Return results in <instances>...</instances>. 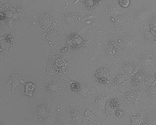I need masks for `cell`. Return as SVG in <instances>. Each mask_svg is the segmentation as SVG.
<instances>
[{
    "label": "cell",
    "mask_w": 156,
    "mask_h": 125,
    "mask_svg": "<svg viewBox=\"0 0 156 125\" xmlns=\"http://www.w3.org/2000/svg\"><path fill=\"white\" fill-rule=\"evenodd\" d=\"M83 116L87 122L92 125H107L101 119L97 116L92 110L90 109H85Z\"/></svg>",
    "instance_id": "obj_12"
},
{
    "label": "cell",
    "mask_w": 156,
    "mask_h": 125,
    "mask_svg": "<svg viewBox=\"0 0 156 125\" xmlns=\"http://www.w3.org/2000/svg\"><path fill=\"white\" fill-rule=\"evenodd\" d=\"M71 119L76 125H87V121L83 116V114L79 109L70 107L69 109Z\"/></svg>",
    "instance_id": "obj_11"
},
{
    "label": "cell",
    "mask_w": 156,
    "mask_h": 125,
    "mask_svg": "<svg viewBox=\"0 0 156 125\" xmlns=\"http://www.w3.org/2000/svg\"><path fill=\"white\" fill-rule=\"evenodd\" d=\"M123 45L126 50L133 54L139 52L144 46L141 38L138 35L129 33L125 35L123 39Z\"/></svg>",
    "instance_id": "obj_1"
},
{
    "label": "cell",
    "mask_w": 156,
    "mask_h": 125,
    "mask_svg": "<svg viewBox=\"0 0 156 125\" xmlns=\"http://www.w3.org/2000/svg\"><path fill=\"white\" fill-rule=\"evenodd\" d=\"M70 90L74 92L80 91L81 84L77 81H72L70 85Z\"/></svg>",
    "instance_id": "obj_28"
},
{
    "label": "cell",
    "mask_w": 156,
    "mask_h": 125,
    "mask_svg": "<svg viewBox=\"0 0 156 125\" xmlns=\"http://www.w3.org/2000/svg\"><path fill=\"white\" fill-rule=\"evenodd\" d=\"M126 101L131 104H136L139 101H144L141 98V93L139 90L134 88H130L124 94Z\"/></svg>",
    "instance_id": "obj_9"
},
{
    "label": "cell",
    "mask_w": 156,
    "mask_h": 125,
    "mask_svg": "<svg viewBox=\"0 0 156 125\" xmlns=\"http://www.w3.org/2000/svg\"><path fill=\"white\" fill-rule=\"evenodd\" d=\"M148 30L156 34V12L153 13L147 23Z\"/></svg>",
    "instance_id": "obj_26"
},
{
    "label": "cell",
    "mask_w": 156,
    "mask_h": 125,
    "mask_svg": "<svg viewBox=\"0 0 156 125\" xmlns=\"http://www.w3.org/2000/svg\"><path fill=\"white\" fill-rule=\"evenodd\" d=\"M35 115L38 121L41 123L47 122L51 117V110L48 105L40 103L35 107Z\"/></svg>",
    "instance_id": "obj_6"
},
{
    "label": "cell",
    "mask_w": 156,
    "mask_h": 125,
    "mask_svg": "<svg viewBox=\"0 0 156 125\" xmlns=\"http://www.w3.org/2000/svg\"><path fill=\"white\" fill-rule=\"evenodd\" d=\"M105 52L108 57L117 58L121 54V48L114 40L110 39L108 41Z\"/></svg>",
    "instance_id": "obj_8"
},
{
    "label": "cell",
    "mask_w": 156,
    "mask_h": 125,
    "mask_svg": "<svg viewBox=\"0 0 156 125\" xmlns=\"http://www.w3.org/2000/svg\"><path fill=\"white\" fill-rule=\"evenodd\" d=\"M141 125H149L146 122H145V121H144V122H143V123L141 124Z\"/></svg>",
    "instance_id": "obj_33"
},
{
    "label": "cell",
    "mask_w": 156,
    "mask_h": 125,
    "mask_svg": "<svg viewBox=\"0 0 156 125\" xmlns=\"http://www.w3.org/2000/svg\"><path fill=\"white\" fill-rule=\"evenodd\" d=\"M129 115L130 124L129 125H141L145 119V115L143 112L138 113L136 115L131 114L128 110H127Z\"/></svg>",
    "instance_id": "obj_17"
},
{
    "label": "cell",
    "mask_w": 156,
    "mask_h": 125,
    "mask_svg": "<svg viewBox=\"0 0 156 125\" xmlns=\"http://www.w3.org/2000/svg\"><path fill=\"white\" fill-rule=\"evenodd\" d=\"M108 97L107 93H101L97 96L94 100V105L99 110L105 109L106 100Z\"/></svg>",
    "instance_id": "obj_15"
},
{
    "label": "cell",
    "mask_w": 156,
    "mask_h": 125,
    "mask_svg": "<svg viewBox=\"0 0 156 125\" xmlns=\"http://www.w3.org/2000/svg\"><path fill=\"white\" fill-rule=\"evenodd\" d=\"M61 89V86L58 84L52 82L48 83L46 86V91L50 95L57 94Z\"/></svg>",
    "instance_id": "obj_24"
},
{
    "label": "cell",
    "mask_w": 156,
    "mask_h": 125,
    "mask_svg": "<svg viewBox=\"0 0 156 125\" xmlns=\"http://www.w3.org/2000/svg\"><path fill=\"white\" fill-rule=\"evenodd\" d=\"M151 78L148 75L147 70L140 68L136 73L132 76L131 82L133 88L140 90L147 85Z\"/></svg>",
    "instance_id": "obj_2"
},
{
    "label": "cell",
    "mask_w": 156,
    "mask_h": 125,
    "mask_svg": "<svg viewBox=\"0 0 156 125\" xmlns=\"http://www.w3.org/2000/svg\"><path fill=\"white\" fill-rule=\"evenodd\" d=\"M105 105L115 112L119 108H121L122 105L121 100L118 97L111 98L108 101V102H106Z\"/></svg>",
    "instance_id": "obj_25"
},
{
    "label": "cell",
    "mask_w": 156,
    "mask_h": 125,
    "mask_svg": "<svg viewBox=\"0 0 156 125\" xmlns=\"http://www.w3.org/2000/svg\"><path fill=\"white\" fill-rule=\"evenodd\" d=\"M68 45L73 49H76L84 45L85 42L82 37L77 34H72L68 38Z\"/></svg>",
    "instance_id": "obj_14"
},
{
    "label": "cell",
    "mask_w": 156,
    "mask_h": 125,
    "mask_svg": "<svg viewBox=\"0 0 156 125\" xmlns=\"http://www.w3.org/2000/svg\"><path fill=\"white\" fill-rule=\"evenodd\" d=\"M80 92L82 93V95L84 96L89 95L91 93V88H90V86L88 84L81 85Z\"/></svg>",
    "instance_id": "obj_29"
},
{
    "label": "cell",
    "mask_w": 156,
    "mask_h": 125,
    "mask_svg": "<svg viewBox=\"0 0 156 125\" xmlns=\"http://www.w3.org/2000/svg\"><path fill=\"white\" fill-rule=\"evenodd\" d=\"M58 117L56 121V125H74L62 112H57Z\"/></svg>",
    "instance_id": "obj_21"
},
{
    "label": "cell",
    "mask_w": 156,
    "mask_h": 125,
    "mask_svg": "<svg viewBox=\"0 0 156 125\" xmlns=\"http://www.w3.org/2000/svg\"><path fill=\"white\" fill-rule=\"evenodd\" d=\"M147 87L145 90V93L149 97L152 98H156V84L153 80L152 77L149 82Z\"/></svg>",
    "instance_id": "obj_20"
},
{
    "label": "cell",
    "mask_w": 156,
    "mask_h": 125,
    "mask_svg": "<svg viewBox=\"0 0 156 125\" xmlns=\"http://www.w3.org/2000/svg\"><path fill=\"white\" fill-rule=\"evenodd\" d=\"M153 13L152 9L150 6H141L133 14V20L140 25H144L147 23Z\"/></svg>",
    "instance_id": "obj_4"
},
{
    "label": "cell",
    "mask_w": 156,
    "mask_h": 125,
    "mask_svg": "<svg viewBox=\"0 0 156 125\" xmlns=\"http://www.w3.org/2000/svg\"><path fill=\"white\" fill-rule=\"evenodd\" d=\"M144 40L149 45L156 44V34L151 32L149 30L144 31Z\"/></svg>",
    "instance_id": "obj_23"
},
{
    "label": "cell",
    "mask_w": 156,
    "mask_h": 125,
    "mask_svg": "<svg viewBox=\"0 0 156 125\" xmlns=\"http://www.w3.org/2000/svg\"><path fill=\"white\" fill-rule=\"evenodd\" d=\"M126 81V74H118L115 77L112 81V84L114 87L119 88L124 86Z\"/></svg>",
    "instance_id": "obj_19"
},
{
    "label": "cell",
    "mask_w": 156,
    "mask_h": 125,
    "mask_svg": "<svg viewBox=\"0 0 156 125\" xmlns=\"http://www.w3.org/2000/svg\"><path fill=\"white\" fill-rule=\"evenodd\" d=\"M139 65L147 70L156 66V51H146L139 55Z\"/></svg>",
    "instance_id": "obj_3"
},
{
    "label": "cell",
    "mask_w": 156,
    "mask_h": 125,
    "mask_svg": "<svg viewBox=\"0 0 156 125\" xmlns=\"http://www.w3.org/2000/svg\"><path fill=\"white\" fill-rule=\"evenodd\" d=\"M9 82L11 87H12V91H14L20 84H24L23 79L21 75L18 73H14L10 76L9 78Z\"/></svg>",
    "instance_id": "obj_18"
},
{
    "label": "cell",
    "mask_w": 156,
    "mask_h": 125,
    "mask_svg": "<svg viewBox=\"0 0 156 125\" xmlns=\"http://www.w3.org/2000/svg\"><path fill=\"white\" fill-rule=\"evenodd\" d=\"M38 23L40 27L44 29H47L52 27L54 24V21L50 11L48 10L44 11L39 18Z\"/></svg>",
    "instance_id": "obj_10"
},
{
    "label": "cell",
    "mask_w": 156,
    "mask_h": 125,
    "mask_svg": "<svg viewBox=\"0 0 156 125\" xmlns=\"http://www.w3.org/2000/svg\"><path fill=\"white\" fill-rule=\"evenodd\" d=\"M115 116L117 118L122 117L124 115V112L123 110L121 109V108H119L118 109H116L115 112Z\"/></svg>",
    "instance_id": "obj_31"
},
{
    "label": "cell",
    "mask_w": 156,
    "mask_h": 125,
    "mask_svg": "<svg viewBox=\"0 0 156 125\" xmlns=\"http://www.w3.org/2000/svg\"><path fill=\"white\" fill-rule=\"evenodd\" d=\"M83 3L84 4L85 8L89 10L94 9L98 5L100 1H83Z\"/></svg>",
    "instance_id": "obj_27"
},
{
    "label": "cell",
    "mask_w": 156,
    "mask_h": 125,
    "mask_svg": "<svg viewBox=\"0 0 156 125\" xmlns=\"http://www.w3.org/2000/svg\"><path fill=\"white\" fill-rule=\"evenodd\" d=\"M152 77L153 80H154V81L156 84V73L154 74V75L152 76Z\"/></svg>",
    "instance_id": "obj_32"
},
{
    "label": "cell",
    "mask_w": 156,
    "mask_h": 125,
    "mask_svg": "<svg viewBox=\"0 0 156 125\" xmlns=\"http://www.w3.org/2000/svg\"><path fill=\"white\" fill-rule=\"evenodd\" d=\"M0 125H4V124H3V123H2V121H1V124H0Z\"/></svg>",
    "instance_id": "obj_34"
},
{
    "label": "cell",
    "mask_w": 156,
    "mask_h": 125,
    "mask_svg": "<svg viewBox=\"0 0 156 125\" xmlns=\"http://www.w3.org/2000/svg\"><path fill=\"white\" fill-rule=\"evenodd\" d=\"M119 5L123 9H127L130 5L131 1L130 0H121L118 1Z\"/></svg>",
    "instance_id": "obj_30"
},
{
    "label": "cell",
    "mask_w": 156,
    "mask_h": 125,
    "mask_svg": "<svg viewBox=\"0 0 156 125\" xmlns=\"http://www.w3.org/2000/svg\"><path fill=\"white\" fill-rule=\"evenodd\" d=\"M83 17L81 15L76 13H66L63 15V20L66 23L73 25L82 21Z\"/></svg>",
    "instance_id": "obj_16"
},
{
    "label": "cell",
    "mask_w": 156,
    "mask_h": 125,
    "mask_svg": "<svg viewBox=\"0 0 156 125\" xmlns=\"http://www.w3.org/2000/svg\"><path fill=\"white\" fill-rule=\"evenodd\" d=\"M24 91L23 94L26 96L29 97H33L34 91L36 88V85L33 83L28 82L24 84Z\"/></svg>",
    "instance_id": "obj_22"
},
{
    "label": "cell",
    "mask_w": 156,
    "mask_h": 125,
    "mask_svg": "<svg viewBox=\"0 0 156 125\" xmlns=\"http://www.w3.org/2000/svg\"><path fill=\"white\" fill-rule=\"evenodd\" d=\"M122 70L129 75H134L140 69L139 64L135 62H124L119 64Z\"/></svg>",
    "instance_id": "obj_13"
},
{
    "label": "cell",
    "mask_w": 156,
    "mask_h": 125,
    "mask_svg": "<svg viewBox=\"0 0 156 125\" xmlns=\"http://www.w3.org/2000/svg\"><path fill=\"white\" fill-rule=\"evenodd\" d=\"M114 23L116 32L119 34H122L128 30L131 21L128 16L121 15L115 18Z\"/></svg>",
    "instance_id": "obj_5"
},
{
    "label": "cell",
    "mask_w": 156,
    "mask_h": 125,
    "mask_svg": "<svg viewBox=\"0 0 156 125\" xmlns=\"http://www.w3.org/2000/svg\"><path fill=\"white\" fill-rule=\"evenodd\" d=\"M109 76V71L104 66L98 68L94 71V77L95 80L101 84L108 83Z\"/></svg>",
    "instance_id": "obj_7"
}]
</instances>
